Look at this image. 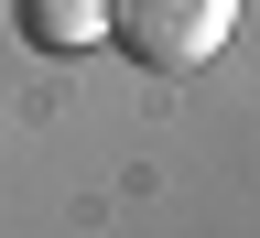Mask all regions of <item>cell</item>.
<instances>
[{"instance_id": "cell-1", "label": "cell", "mask_w": 260, "mask_h": 238, "mask_svg": "<svg viewBox=\"0 0 260 238\" xmlns=\"http://www.w3.org/2000/svg\"><path fill=\"white\" fill-rule=\"evenodd\" d=\"M228 32H239V0H109L98 44H119L141 76H195L228 54Z\"/></svg>"}, {"instance_id": "cell-2", "label": "cell", "mask_w": 260, "mask_h": 238, "mask_svg": "<svg viewBox=\"0 0 260 238\" xmlns=\"http://www.w3.org/2000/svg\"><path fill=\"white\" fill-rule=\"evenodd\" d=\"M11 32H22L32 54H98L109 0H11Z\"/></svg>"}]
</instances>
